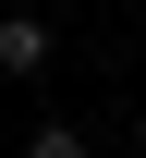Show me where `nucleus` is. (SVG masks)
Here are the masks:
<instances>
[{
    "label": "nucleus",
    "mask_w": 146,
    "mask_h": 158,
    "mask_svg": "<svg viewBox=\"0 0 146 158\" xmlns=\"http://www.w3.org/2000/svg\"><path fill=\"white\" fill-rule=\"evenodd\" d=\"M24 158H85V134H61V122H49V134H24Z\"/></svg>",
    "instance_id": "obj_2"
},
{
    "label": "nucleus",
    "mask_w": 146,
    "mask_h": 158,
    "mask_svg": "<svg viewBox=\"0 0 146 158\" xmlns=\"http://www.w3.org/2000/svg\"><path fill=\"white\" fill-rule=\"evenodd\" d=\"M0 73H49V24L37 12H0Z\"/></svg>",
    "instance_id": "obj_1"
}]
</instances>
